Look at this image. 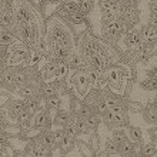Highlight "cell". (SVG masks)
I'll return each mask as SVG.
<instances>
[{"mask_svg":"<svg viewBox=\"0 0 157 157\" xmlns=\"http://www.w3.org/2000/svg\"><path fill=\"white\" fill-rule=\"evenodd\" d=\"M78 10V3H75V2H64V3L60 6L59 9V13L63 14V16L69 17L71 13H75Z\"/></svg>","mask_w":157,"mask_h":157,"instance_id":"6","label":"cell"},{"mask_svg":"<svg viewBox=\"0 0 157 157\" xmlns=\"http://www.w3.org/2000/svg\"><path fill=\"white\" fill-rule=\"evenodd\" d=\"M144 119L149 121V123H157V110L154 107V104L149 106V107L146 109L144 112Z\"/></svg>","mask_w":157,"mask_h":157,"instance_id":"10","label":"cell"},{"mask_svg":"<svg viewBox=\"0 0 157 157\" xmlns=\"http://www.w3.org/2000/svg\"><path fill=\"white\" fill-rule=\"evenodd\" d=\"M69 20L73 23V25H82V23H84V20H86V14L78 9L77 12H75V13H71L70 16L67 17Z\"/></svg>","mask_w":157,"mask_h":157,"instance_id":"8","label":"cell"},{"mask_svg":"<svg viewBox=\"0 0 157 157\" xmlns=\"http://www.w3.org/2000/svg\"><path fill=\"white\" fill-rule=\"evenodd\" d=\"M86 120H87V123H89V126H90L91 128L97 127V126L100 124V121H101V119H100L99 114H94V113H93L90 117H87Z\"/></svg>","mask_w":157,"mask_h":157,"instance_id":"21","label":"cell"},{"mask_svg":"<svg viewBox=\"0 0 157 157\" xmlns=\"http://www.w3.org/2000/svg\"><path fill=\"white\" fill-rule=\"evenodd\" d=\"M149 134H150V139H151V141H153V143H157V127L149 130Z\"/></svg>","mask_w":157,"mask_h":157,"instance_id":"33","label":"cell"},{"mask_svg":"<svg viewBox=\"0 0 157 157\" xmlns=\"http://www.w3.org/2000/svg\"><path fill=\"white\" fill-rule=\"evenodd\" d=\"M140 34H141V39H143L144 41H147V43L154 41L157 39V26L151 25V23L147 25V26H144V27L141 29Z\"/></svg>","mask_w":157,"mask_h":157,"instance_id":"2","label":"cell"},{"mask_svg":"<svg viewBox=\"0 0 157 157\" xmlns=\"http://www.w3.org/2000/svg\"><path fill=\"white\" fill-rule=\"evenodd\" d=\"M30 117V112L29 110H23V112H20L19 114H17V120H19V123H26L27 120H29Z\"/></svg>","mask_w":157,"mask_h":157,"instance_id":"24","label":"cell"},{"mask_svg":"<svg viewBox=\"0 0 157 157\" xmlns=\"http://www.w3.org/2000/svg\"><path fill=\"white\" fill-rule=\"evenodd\" d=\"M66 130L64 128H60V130H54L53 132V137H54V141H56V144H60L63 141V139L66 137Z\"/></svg>","mask_w":157,"mask_h":157,"instance_id":"20","label":"cell"},{"mask_svg":"<svg viewBox=\"0 0 157 157\" xmlns=\"http://www.w3.org/2000/svg\"><path fill=\"white\" fill-rule=\"evenodd\" d=\"M78 117H82V119H87V117H90L91 114H93V112H91V109L87 106V104H82L80 106V109H78Z\"/></svg>","mask_w":157,"mask_h":157,"instance_id":"16","label":"cell"},{"mask_svg":"<svg viewBox=\"0 0 157 157\" xmlns=\"http://www.w3.org/2000/svg\"><path fill=\"white\" fill-rule=\"evenodd\" d=\"M89 83H90V77H89V75L82 73V75L78 76V87H80L82 90H86L87 86H89Z\"/></svg>","mask_w":157,"mask_h":157,"instance_id":"18","label":"cell"},{"mask_svg":"<svg viewBox=\"0 0 157 157\" xmlns=\"http://www.w3.org/2000/svg\"><path fill=\"white\" fill-rule=\"evenodd\" d=\"M41 140L40 143L44 147H47V149H52L54 144H56V141H54V137H53V133H49V134H44L43 137H40Z\"/></svg>","mask_w":157,"mask_h":157,"instance_id":"14","label":"cell"},{"mask_svg":"<svg viewBox=\"0 0 157 157\" xmlns=\"http://www.w3.org/2000/svg\"><path fill=\"white\" fill-rule=\"evenodd\" d=\"M112 80H113V82H117V71L116 70L112 71Z\"/></svg>","mask_w":157,"mask_h":157,"instance_id":"37","label":"cell"},{"mask_svg":"<svg viewBox=\"0 0 157 157\" xmlns=\"http://www.w3.org/2000/svg\"><path fill=\"white\" fill-rule=\"evenodd\" d=\"M64 130H66L67 134H70V136H73V137L77 136V134H80V133H78V126H77L76 119L75 120H70V121L64 126Z\"/></svg>","mask_w":157,"mask_h":157,"instance_id":"11","label":"cell"},{"mask_svg":"<svg viewBox=\"0 0 157 157\" xmlns=\"http://www.w3.org/2000/svg\"><path fill=\"white\" fill-rule=\"evenodd\" d=\"M3 82L7 83V84H10V83L14 82V75H13L12 71H6L3 75Z\"/></svg>","mask_w":157,"mask_h":157,"instance_id":"30","label":"cell"},{"mask_svg":"<svg viewBox=\"0 0 157 157\" xmlns=\"http://www.w3.org/2000/svg\"><path fill=\"white\" fill-rule=\"evenodd\" d=\"M154 107H156V110H157V99H156V101H154Z\"/></svg>","mask_w":157,"mask_h":157,"instance_id":"39","label":"cell"},{"mask_svg":"<svg viewBox=\"0 0 157 157\" xmlns=\"http://www.w3.org/2000/svg\"><path fill=\"white\" fill-rule=\"evenodd\" d=\"M128 139L134 143H139L141 140V130L139 127H130L128 128Z\"/></svg>","mask_w":157,"mask_h":157,"instance_id":"12","label":"cell"},{"mask_svg":"<svg viewBox=\"0 0 157 157\" xmlns=\"http://www.w3.org/2000/svg\"><path fill=\"white\" fill-rule=\"evenodd\" d=\"M141 34L139 33V32H136V30H132V32H128L127 36H126V39H124V43H126V46H127L128 49H133V47H137V46L141 43Z\"/></svg>","mask_w":157,"mask_h":157,"instance_id":"3","label":"cell"},{"mask_svg":"<svg viewBox=\"0 0 157 157\" xmlns=\"http://www.w3.org/2000/svg\"><path fill=\"white\" fill-rule=\"evenodd\" d=\"M151 2H157V0H151Z\"/></svg>","mask_w":157,"mask_h":157,"instance_id":"40","label":"cell"},{"mask_svg":"<svg viewBox=\"0 0 157 157\" xmlns=\"http://www.w3.org/2000/svg\"><path fill=\"white\" fill-rule=\"evenodd\" d=\"M124 4H128V6H134V4H137V2L139 0H121Z\"/></svg>","mask_w":157,"mask_h":157,"instance_id":"35","label":"cell"},{"mask_svg":"<svg viewBox=\"0 0 157 157\" xmlns=\"http://www.w3.org/2000/svg\"><path fill=\"white\" fill-rule=\"evenodd\" d=\"M150 77H153V78H157V69H153V70L150 71Z\"/></svg>","mask_w":157,"mask_h":157,"instance_id":"36","label":"cell"},{"mask_svg":"<svg viewBox=\"0 0 157 157\" xmlns=\"http://www.w3.org/2000/svg\"><path fill=\"white\" fill-rule=\"evenodd\" d=\"M14 83H16L17 86H20V87L25 86V84H26L25 75H23V73H16V75H14Z\"/></svg>","mask_w":157,"mask_h":157,"instance_id":"25","label":"cell"},{"mask_svg":"<svg viewBox=\"0 0 157 157\" xmlns=\"http://www.w3.org/2000/svg\"><path fill=\"white\" fill-rule=\"evenodd\" d=\"M47 2H50V3H57V2H60V0H47Z\"/></svg>","mask_w":157,"mask_h":157,"instance_id":"38","label":"cell"},{"mask_svg":"<svg viewBox=\"0 0 157 157\" xmlns=\"http://www.w3.org/2000/svg\"><path fill=\"white\" fill-rule=\"evenodd\" d=\"M143 154H144V156H156V154H157L156 146H154L153 143H149V144H146L144 147H143Z\"/></svg>","mask_w":157,"mask_h":157,"instance_id":"22","label":"cell"},{"mask_svg":"<svg viewBox=\"0 0 157 157\" xmlns=\"http://www.w3.org/2000/svg\"><path fill=\"white\" fill-rule=\"evenodd\" d=\"M119 153L123 154V156H132V154H134V141H132L130 139H124L119 144Z\"/></svg>","mask_w":157,"mask_h":157,"instance_id":"5","label":"cell"},{"mask_svg":"<svg viewBox=\"0 0 157 157\" xmlns=\"http://www.w3.org/2000/svg\"><path fill=\"white\" fill-rule=\"evenodd\" d=\"M124 23L121 19H117V20L112 21V23H107V25H103V34L110 40H117L119 36L124 32Z\"/></svg>","mask_w":157,"mask_h":157,"instance_id":"1","label":"cell"},{"mask_svg":"<svg viewBox=\"0 0 157 157\" xmlns=\"http://www.w3.org/2000/svg\"><path fill=\"white\" fill-rule=\"evenodd\" d=\"M106 150H107V153L110 154H114L119 151V143H117L114 139H107L106 140Z\"/></svg>","mask_w":157,"mask_h":157,"instance_id":"15","label":"cell"},{"mask_svg":"<svg viewBox=\"0 0 157 157\" xmlns=\"http://www.w3.org/2000/svg\"><path fill=\"white\" fill-rule=\"evenodd\" d=\"M32 93H33L32 87H29V86L20 87V94H21V96H26V97H32Z\"/></svg>","mask_w":157,"mask_h":157,"instance_id":"31","label":"cell"},{"mask_svg":"<svg viewBox=\"0 0 157 157\" xmlns=\"http://www.w3.org/2000/svg\"><path fill=\"white\" fill-rule=\"evenodd\" d=\"M71 143H73V136H70V134H66V137L63 139V141L60 143V146H62L64 150H67L71 146Z\"/></svg>","mask_w":157,"mask_h":157,"instance_id":"26","label":"cell"},{"mask_svg":"<svg viewBox=\"0 0 157 157\" xmlns=\"http://www.w3.org/2000/svg\"><path fill=\"white\" fill-rule=\"evenodd\" d=\"M44 93L47 97H50V96H56V89H54L53 86H46L44 87Z\"/></svg>","mask_w":157,"mask_h":157,"instance_id":"32","label":"cell"},{"mask_svg":"<svg viewBox=\"0 0 157 157\" xmlns=\"http://www.w3.org/2000/svg\"><path fill=\"white\" fill-rule=\"evenodd\" d=\"M26 109V104L23 103V101H14V103L12 104V107H10V110H12V113L14 114V116H17L20 112H23Z\"/></svg>","mask_w":157,"mask_h":157,"instance_id":"19","label":"cell"},{"mask_svg":"<svg viewBox=\"0 0 157 157\" xmlns=\"http://www.w3.org/2000/svg\"><path fill=\"white\" fill-rule=\"evenodd\" d=\"M93 4H94V0H78V9L84 14H87L93 9Z\"/></svg>","mask_w":157,"mask_h":157,"instance_id":"13","label":"cell"},{"mask_svg":"<svg viewBox=\"0 0 157 157\" xmlns=\"http://www.w3.org/2000/svg\"><path fill=\"white\" fill-rule=\"evenodd\" d=\"M113 139L120 144V143H121L124 139H127V137H126V133H124L123 130H114V132H113Z\"/></svg>","mask_w":157,"mask_h":157,"instance_id":"23","label":"cell"},{"mask_svg":"<svg viewBox=\"0 0 157 157\" xmlns=\"http://www.w3.org/2000/svg\"><path fill=\"white\" fill-rule=\"evenodd\" d=\"M70 121V116H69V113L66 112H59L56 116H54V124H57V126H66L67 123Z\"/></svg>","mask_w":157,"mask_h":157,"instance_id":"9","label":"cell"},{"mask_svg":"<svg viewBox=\"0 0 157 157\" xmlns=\"http://www.w3.org/2000/svg\"><path fill=\"white\" fill-rule=\"evenodd\" d=\"M67 73V67L64 66V64H60V66H57V70H56V75H57L59 78H63L64 76H66Z\"/></svg>","mask_w":157,"mask_h":157,"instance_id":"28","label":"cell"},{"mask_svg":"<svg viewBox=\"0 0 157 157\" xmlns=\"http://www.w3.org/2000/svg\"><path fill=\"white\" fill-rule=\"evenodd\" d=\"M141 87L146 89V90H156L157 89V78L150 77L149 80H146V82L141 83Z\"/></svg>","mask_w":157,"mask_h":157,"instance_id":"17","label":"cell"},{"mask_svg":"<svg viewBox=\"0 0 157 157\" xmlns=\"http://www.w3.org/2000/svg\"><path fill=\"white\" fill-rule=\"evenodd\" d=\"M29 109L32 110V112H34V110L37 109V100L30 99V100H29Z\"/></svg>","mask_w":157,"mask_h":157,"instance_id":"34","label":"cell"},{"mask_svg":"<svg viewBox=\"0 0 157 157\" xmlns=\"http://www.w3.org/2000/svg\"><path fill=\"white\" fill-rule=\"evenodd\" d=\"M49 106L53 109H57L60 106V99H59L57 96H50L49 97Z\"/></svg>","mask_w":157,"mask_h":157,"instance_id":"27","label":"cell"},{"mask_svg":"<svg viewBox=\"0 0 157 157\" xmlns=\"http://www.w3.org/2000/svg\"><path fill=\"white\" fill-rule=\"evenodd\" d=\"M13 41V36L10 33H6L3 30V34H2V44H6V43H12Z\"/></svg>","mask_w":157,"mask_h":157,"instance_id":"29","label":"cell"},{"mask_svg":"<svg viewBox=\"0 0 157 157\" xmlns=\"http://www.w3.org/2000/svg\"><path fill=\"white\" fill-rule=\"evenodd\" d=\"M109 114H110V119H112L113 123L116 124H126L127 123V119H126V113H124L123 109H109Z\"/></svg>","mask_w":157,"mask_h":157,"instance_id":"4","label":"cell"},{"mask_svg":"<svg viewBox=\"0 0 157 157\" xmlns=\"http://www.w3.org/2000/svg\"><path fill=\"white\" fill-rule=\"evenodd\" d=\"M49 123V116L46 112H40L37 113V116L34 117V127L36 128H43L47 126Z\"/></svg>","mask_w":157,"mask_h":157,"instance_id":"7","label":"cell"}]
</instances>
